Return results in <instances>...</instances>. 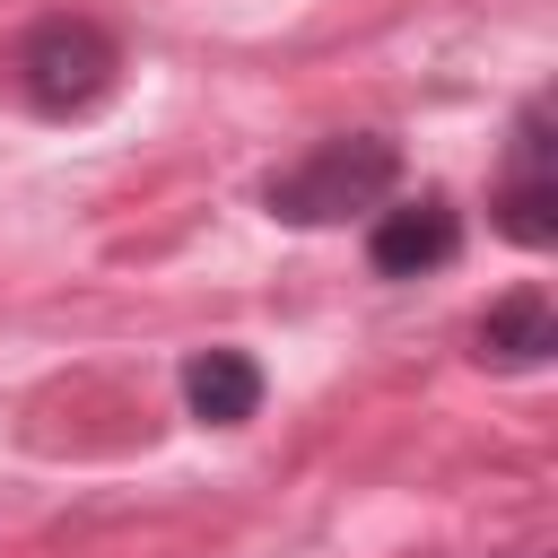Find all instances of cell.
<instances>
[{
	"label": "cell",
	"mask_w": 558,
	"mask_h": 558,
	"mask_svg": "<svg viewBox=\"0 0 558 558\" xmlns=\"http://www.w3.org/2000/svg\"><path fill=\"white\" fill-rule=\"evenodd\" d=\"M392 183H401V148H392L384 131H340V140L305 148L296 166H279V174L262 183V209H270L279 227H331V218H349V209L392 201Z\"/></svg>",
	"instance_id": "6da1fadb"
},
{
	"label": "cell",
	"mask_w": 558,
	"mask_h": 558,
	"mask_svg": "<svg viewBox=\"0 0 558 558\" xmlns=\"http://www.w3.org/2000/svg\"><path fill=\"white\" fill-rule=\"evenodd\" d=\"M453 253H462V218H453V201H445V192H418V201L384 209V218H375V235H366V262H375L384 279L445 270Z\"/></svg>",
	"instance_id": "3957f363"
},
{
	"label": "cell",
	"mask_w": 558,
	"mask_h": 558,
	"mask_svg": "<svg viewBox=\"0 0 558 558\" xmlns=\"http://www.w3.org/2000/svg\"><path fill=\"white\" fill-rule=\"evenodd\" d=\"M471 357H480V366H549V357H558V305H549L541 288L497 296V305L471 323Z\"/></svg>",
	"instance_id": "277c9868"
},
{
	"label": "cell",
	"mask_w": 558,
	"mask_h": 558,
	"mask_svg": "<svg viewBox=\"0 0 558 558\" xmlns=\"http://www.w3.org/2000/svg\"><path fill=\"white\" fill-rule=\"evenodd\" d=\"M497 227L514 235V244H532V253H549L558 244V166H523L514 183H497Z\"/></svg>",
	"instance_id": "8992f818"
},
{
	"label": "cell",
	"mask_w": 558,
	"mask_h": 558,
	"mask_svg": "<svg viewBox=\"0 0 558 558\" xmlns=\"http://www.w3.org/2000/svg\"><path fill=\"white\" fill-rule=\"evenodd\" d=\"M9 70H17V96H26L35 113L70 122V113H87V105L113 96V78H122V44H113L96 17L61 9V17H35V26L17 35Z\"/></svg>",
	"instance_id": "7a4b0ae2"
},
{
	"label": "cell",
	"mask_w": 558,
	"mask_h": 558,
	"mask_svg": "<svg viewBox=\"0 0 558 558\" xmlns=\"http://www.w3.org/2000/svg\"><path fill=\"white\" fill-rule=\"evenodd\" d=\"M183 410H192L201 427H244V418H262V366H253L244 349H201V357L183 366Z\"/></svg>",
	"instance_id": "5b68a950"
}]
</instances>
